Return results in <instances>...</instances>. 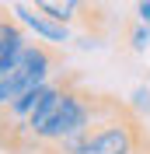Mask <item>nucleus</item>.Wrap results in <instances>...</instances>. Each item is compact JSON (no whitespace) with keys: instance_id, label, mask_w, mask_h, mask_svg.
Here are the masks:
<instances>
[{"instance_id":"f257e3e1","label":"nucleus","mask_w":150,"mask_h":154,"mask_svg":"<svg viewBox=\"0 0 150 154\" xmlns=\"http://www.w3.org/2000/svg\"><path fill=\"white\" fill-rule=\"evenodd\" d=\"M98 116V98L91 95H80L77 88H63L59 95V105L56 112L49 116L46 123L38 126L28 140H42V144H59L66 137H77V133H87Z\"/></svg>"},{"instance_id":"f03ea898","label":"nucleus","mask_w":150,"mask_h":154,"mask_svg":"<svg viewBox=\"0 0 150 154\" xmlns=\"http://www.w3.org/2000/svg\"><path fill=\"white\" fill-rule=\"evenodd\" d=\"M46 81H52V53L46 46H38V42H28L18 53L14 70L0 77V109H7L21 91L38 88V84H46Z\"/></svg>"},{"instance_id":"7ed1b4c3","label":"nucleus","mask_w":150,"mask_h":154,"mask_svg":"<svg viewBox=\"0 0 150 154\" xmlns=\"http://www.w3.org/2000/svg\"><path fill=\"white\" fill-rule=\"evenodd\" d=\"M10 14H14V21H18L25 32H32L35 38H42V42H52V46H63V42H70V25H63V21L49 18V14H42L38 7H32V4H14L10 7Z\"/></svg>"},{"instance_id":"20e7f679","label":"nucleus","mask_w":150,"mask_h":154,"mask_svg":"<svg viewBox=\"0 0 150 154\" xmlns=\"http://www.w3.org/2000/svg\"><path fill=\"white\" fill-rule=\"evenodd\" d=\"M32 7H38L42 14H49V18L63 21V25H74V21H80V14H84L87 0H28Z\"/></svg>"},{"instance_id":"39448f33","label":"nucleus","mask_w":150,"mask_h":154,"mask_svg":"<svg viewBox=\"0 0 150 154\" xmlns=\"http://www.w3.org/2000/svg\"><path fill=\"white\" fill-rule=\"evenodd\" d=\"M25 46H28V35H25V28L14 21V14H10V18L0 14V56H18Z\"/></svg>"},{"instance_id":"423d86ee","label":"nucleus","mask_w":150,"mask_h":154,"mask_svg":"<svg viewBox=\"0 0 150 154\" xmlns=\"http://www.w3.org/2000/svg\"><path fill=\"white\" fill-rule=\"evenodd\" d=\"M129 109H133L136 116H150V84L133 88V95H129Z\"/></svg>"},{"instance_id":"0eeeda50","label":"nucleus","mask_w":150,"mask_h":154,"mask_svg":"<svg viewBox=\"0 0 150 154\" xmlns=\"http://www.w3.org/2000/svg\"><path fill=\"white\" fill-rule=\"evenodd\" d=\"M129 46H133V53H147V46H150V25L147 21H136V25H133Z\"/></svg>"},{"instance_id":"6e6552de","label":"nucleus","mask_w":150,"mask_h":154,"mask_svg":"<svg viewBox=\"0 0 150 154\" xmlns=\"http://www.w3.org/2000/svg\"><path fill=\"white\" fill-rule=\"evenodd\" d=\"M136 21L150 25V0H136Z\"/></svg>"},{"instance_id":"1a4fd4ad","label":"nucleus","mask_w":150,"mask_h":154,"mask_svg":"<svg viewBox=\"0 0 150 154\" xmlns=\"http://www.w3.org/2000/svg\"><path fill=\"white\" fill-rule=\"evenodd\" d=\"M14 63H18V56H0V77L10 74V70H14Z\"/></svg>"},{"instance_id":"9d476101","label":"nucleus","mask_w":150,"mask_h":154,"mask_svg":"<svg viewBox=\"0 0 150 154\" xmlns=\"http://www.w3.org/2000/svg\"><path fill=\"white\" fill-rule=\"evenodd\" d=\"M126 4H136V0H126Z\"/></svg>"}]
</instances>
